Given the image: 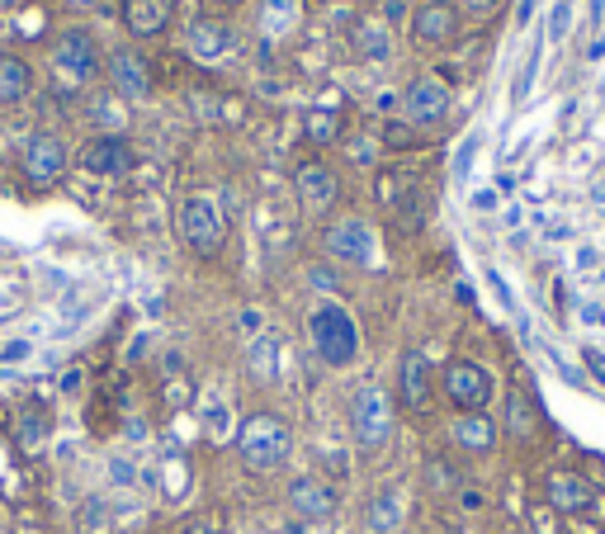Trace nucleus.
<instances>
[{"mask_svg": "<svg viewBox=\"0 0 605 534\" xmlns=\"http://www.w3.org/2000/svg\"><path fill=\"white\" fill-rule=\"evenodd\" d=\"M544 492H548V502H554L558 511H567V515H582V511L596 506V487L577 473H554L544 483Z\"/></svg>", "mask_w": 605, "mask_h": 534, "instance_id": "nucleus-16", "label": "nucleus"}, {"mask_svg": "<svg viewBox=\"0 0 605 534\" xmlns=\"http://www.w3.org/2000/svg\"><path fill=\"white\" fill-rule=\"evenodd\" d=\"M52 66H58L66 81L91 85V81L100 76V48H95V39H91L85 29L58 33V43H52Z\"/></svg>", "mask_w": 605, "mask_h": 534, "instance_id": "nucleus-5", "label": "nucleus"}, {"mask_svg": "<svg viewBox=\"0 0 605 534\" xmlns=\"http://www.w3.org/2000/svg\"><path fill=\"white\" fill-rule=\"evenodd\" d=\"M302 133H308V142H317V147H327V142H336V133H341V114L312 110L308 119H302Z\"/></svg>", "mask_w": 605, "mask_h": 534, "instance_id": "nucleus-23", "label": "nucleus"}, {"mask_svg": "<svg viewBox=\"0 0 605 534\" xmlns=\"http://www.w3.org/2000/svg\"><path fill=\"white\" fill-rule=\"evenodd\" d=\"M473 152H478V142H464V152H459V166H454L459 175H464V171H469V162H473Z\"/></svg>", "mask_w": 605, "mask_h": 534, "instance_id": "nucleus-31", "label": "nucleus"}, {"mask_svg": "<svg viewBox=\"0 0 605 534\" xmlns=\"http://www.w3.org/2000/svg\"><path fill=\"white\" fill-rule=\"evenodd\" d=\"M237 450H242V464L252 473H275V469H284V459H289L294 435H289V425H284L275 412H256L252 421L242 425Z\"/></svg>", "mask_w": 605, "mask_h": 534, "instance_id": "nucleus-1", "label": "nucleus"}, {"mask_svg": "<svg viewBox=\"0 0 605 534\" xmlns=\"http://www.w3.org/2000/svg\"><path fill=\"white\" fill-rule=\"evenodd\" d=\"M355 48H360L369 62H383L388 52H393V43H388V33L379 24H360V29H355Z\"/></svg>", "mask_w": 605, "mask_h": 534, "instance_id": "nucleus-25", "label": "nucleus"}, {"mask_svg": "<svg viewBox=\"0 0 605 534\" xmlns=\"http://www.w3.org/2000/svg\"><path fill=\"white\" fill-rule=\"evenodd\" d=\"M535 66H540V52H530V62L521 71V81H515V100H525L530 95V81H535Z\"/></svg>", "mask_w": 605, "mask_h": 534, "instance_id": "nucleus-28", "label": "nucleus"}, {"mask_svg": "<svg viewBox=\"0 0 605 534\" xmlns=\"http://www.w3.org/2000/svg\"><path fill=\"white\" fill-rule=\"evenodd\" d=\"M252 373L260 383H270L279 373V341H275V336H256V341H252Z\"/></svg>", "mask_w": 605, "mask_h": 534, "instance_id": "nucleus-22", "label": "nucleus"}, {"mask_svg": "<svg viewBox=\"0 0 605 534\" xmlns=\"http://www.w3.org/2000/svg\"><path fill=\"white\" fill-rule=\"evenodd\" d=\"M530 6H535V0H521V20H530Z\"/></svg>", "mask_w": 605, "mask_h": 534, "instance_id": "nucleus-37", "label": "nucleus"}, {"mask_svg": "<svg viewBox=\"0 0 605 534\" xmlns=\"http://www.w3.org/2000/svg\"><path fill=\"white\" fill-rule=\"evenodd\" d=\"M327 256L341 260V265H369L373 260V233L360 218H341L327 227Z\"/></svg>", "mask_w": 605, "mask_h": 534, "instance_id": "nucleus-8", "label": "nucleus"}, {"mask_svg": "<svg viewBox=\"0 0 605 534\" xmlns=\"http://www.w3.org/2000/svg\"><path fill=\"white\" fill-rule=\"evenodd\" d=\"M350 425H355V440L365 444V450H379V444L393 435V402L379 383H365L355 388L350 398Z\"/></svg>", "mask_w": 605, "mask_h": 534, "instance_id": "nucleus-3", "label": "nucleus"}, {"mask_svg": "<svg viewBox=\"0 0 605 534\" xmlns=\"http://www.w3.org/2000/svg\"><path fill=\"white\" fill-rule=\"evenodd\" d=\"M402 110L412 123H440L444 114H450V85H444L440 76H417L412 85H407V95H402Z\"/></svg>", "mask_w": 605, "mask_h": 534, "instance_id": "nucleus-9", "label": "nucleus"}, {"mask_svg": "<svg viewBox=\"0 0 605 534\" xmlns=\"http://www.w3.org/2000/svg\"><path fill=\"white\" fill-rule=\"evenodd\" d=\"M402 402L421 412L425 402H431V364H425L421 350H407L402 355Z\"/></svg>", "mask_w": 605, "mask_h": 534, "instance_id": "nucleus-18", "label": "nucleus"}, {"mask_svg": "<svg viewBox=\"0 0 605 534\" xmlns=\"http://www.w3.org/2000/svg\"><path fill=\"white\" fill-rule=\"evenodd\" d=\"M233 48H237V33L227 24H218V20H194L189 24V52L199 62H223Z\"/></svg>", "mask_w": 605, "mask_h": 534, "instance_id": "nucleus-15", "label": "nucleus"}, {"mask_svg": "<svg viewBox=\"0 0 605 534\" xmlns=\"http://www.w3.org/2000/svg\"><path fill=\"white\" fill-rule=\"evenodd\" d=\"M365 521H369L373 534H393V530L402 525V492H379V496L369 502Z\"/></svg>", "mask_w": 605, "mask_h": 534, "instance_id": "nucleus-21", "label": "nucleus"}, {"mask_svg": "<svg viewBox=\"0 0 605 534\" xmlns=\"http://www.w3.org/2000/svg\"><path fill=\"white\" fill-rule=\"evenodd\" d=\"M577 265H582V270H586V265H596V251H592V246H582V251H577Z\"/></svg>", "mask_w": 605, "mask_h": 534, "instance_id": "nucleus-35", "label": "nucleus"}, {"mask_svg": "<svg viewBox=\"0 0 605 534\" xmlns=\"http://www.w3.org/2000/svg\"><path fill=\"white\" fill-rule=\"evenodd\" d=\"M582 322H592V327H605V308H582Z\"/></svg>", "mask_w": 605, "mask_h": 534, "instance_id": "nucleus-33", "label": "nucleus"}, {"mask_svg": "<svg viewBox=\"0 0 605 534\" xmlns=\"http://www.w3.org/2000/svg\"><path fill=\"white\" fill-rule=\"evenodd\" d=\"M459 6H464L469 14H478V20H483V14H492V10H496V0H459Z\"/></svg>", "mask_w": 605, "mask_h": 534, "instance_id": "nucleus-30", "label": "nucleus"}, {"mask_svg": "<svg viewBox=\"0 0 605 534\" xmlns=\"http://www.w3.org/2000/svg\"><path fill=\"white\" fill-rule=\"evenodd\" d=\"M473 208H483V213H488V208H496V194H492V189H483V194H473Z\"/></svg>", "mask_w": 605, "mask_h": 534, "instance_id": "nucleus-32", "label": "nucleus"}, {"mask_svg": "<svg viewBox=\"0 0 605 534\" xmlns=\"http://www.w3.org/2000/svg\"><path fill=\"white\" fill-rule=\"evenodd\" d=\"M506 425L515 435H535V407L525 402V393H511L506 398Z\"/></svg>", "mask_w": 605, "mask_h": 534, "instance_id": "nucleus-26", "label": "nucleus"}, {"mask_svg": "<svg viewBox=\"0 0 605 534\" xmlns=\"http://www.w3.org/2000/svg\"><path fill=\"white\" fill-rule=\"evenodd\" d=\"M582 360H586V369H592L596 379H601V388H605V350H586Z\"/></svg>", "mask_w": 605, "mask_h": 534, "instance_id": "nucleus-29", "label": "nucleus"}, {"mask_svg": "<svg viewBox=\"0 0 605 534\" xmlns=\"http://www.w3.org/2000/svg\"><path fill=\"white\" fill-rule=\"evenodd\" d=\"M33 91V71L20 58H0V104H20Z\"/></svg>", "mask_w": 605, "mask_h": 534, "instance_id": "nucleus-20", "label": "nucleus"}, {"mask_svg": "<svg viewBox=\"0 0 605 534\" xmlns=\"http://www.w3.org/2000/svg\"><path fill=\"white\" fill-rule=\"evenodd\" d=\"M175 20V0H123V24L137 39H156Z\"/></svg>", "mask_w": 605, "mask_h": 534, "instance_id": "nucleus-12", "label": "nucleus"}, {"mask_svg": "<svg viewBox=\"0 0 605 534\" xmlns=\"http://www.w3.org/2000/svg\"><path fill=\"white\" fill-rule=\"evenodd\" d=\"M454 444H464L469 454H488L496 444V425L483 412H464L454 421Z\"/></svg>", "mask_w": 605, "mask_h": 534, "instance_id": "nucleus-19", "label": "nucleus"}, {"mask_svg": "<svg viewBox=\"0 0 605 534\" xmlns=\"http://www.w3.org/2000/svg\"><path fill=\"white\" fill-rule=\"evenodd\" d=\"M24 181L29 185H39V189H48V185H58L62 181V171H66V147H62V137H52V133H33L29 142H24Z\"/></svg>", "mask_w": 605, "mask_h": 534, "instance_id": "nucleus-7", "label": "nucleus"}, {"mask_svg": "<svg viewBox=\"0 0 605 534\" xmlns=\"http://www.w3.org/2000/svg\"><path fill=\"white\" fill-rule=\"evenodd\" d=\"M312 346L336 369H346L355 355H360V327H355V317L341 302H322V308L312 312Z\"/></svg>", "mask_w": 605, "mask_h": 534, "instance_id": "nucleus-2", "label": "nucleus"}, {"mask_svg": "<svg viewBox=\"0 0 605 534\" xmlns=\"http://www.w3.org/2000/svg\"><path fill=\"white\" fill-rule=\"evenodd\" d=\"M567 29H573V6H567V0H558V6H554V20H548V43H563Z\"/></svg>", "mask_w": 605, "mask_h": 534, "instance_id": "nucleus-27", "label": "nucleus"}, {"mask_svg": "<svg viewBox=\"0 0 605 534\" xmlns=\"http://www.w3.org/2000/svg\"><path fill=\"white\" fill-rule=\"evenodd\" d=\"M48 431H52V421L43 407H29V412L20 417V444L24 450H39V444H48Z\"/></svg>", "mask_w": 605, "mask_h": 534, "instance_id": "nucleus-24", "label": "nucleus"}, {"mask_svg": "<svg viewBox=\"0 0 605 534\" xmlns=\"http://www.w3.org/2000/svg\"><path fill=\"white\" fill-rule=\"evenodd\" d=\"M586 58H605V33H601V39L592 43V52H586Z\"/></svg>", "mask_w": 605, "mask_h": 534, "instance_id": "nucleus-36", "label": "nucleus"}, {"mask_svg": "<svg viewBox=\"0 0 605 534\" xmlns=\"http://www.w3.org/2000/svg\"><path fill=\"white\" fill-rule=\"evenodd\" d=\"M294 189H298V199L308 204V208H317V213H327L331 204H336V175L322 166V162H302L298 171H294Z\"/></svg>", "mask_w": 605, "mask_h": 534, "instance_id": "nucleus-13", "label": "nucleus"}, {"mask_svg": "<svg viewBox=\"0 0 605 534\" xmlns=\"http://www.w3.org/2000/svg\"><path fill=\"white\" fill-rule=\"evenodd\" d=\"M185 534H223V530H218V525H213V521H199V525H189Z\"/></svg>", "mask_w": 605, "mask_h": 534, "instance_id": "nucleus-34", "label": "nucleus"}, {"mask_svg": "<svg viewBox=\"0 0 605 534\" xmlns=\"http://www.w3.org/2000/svg\"><path fill=\"white\" fill-rule=\"evenodd\" d=\"M444 398H450L459 412H483L492 398V373L473 360H454L444 369Z\"/></svg>", "mask_w": 605, "mask_h": 534, "instance_id": "nucleus-6", "label": "nucleus"}, {"mask_svg": "<svg viewBox=\"0 0 605 534\" xmlns=\"http://www.w3.org/2000/svg\"><path fill=\"white\" fill-rule=\"evenodd\" d=\"M81 166L91 175H104V181H119L133 171V147L123 137H91L81 147Z\"/></svg>", "mask_w": 605, "mask_h": 534, "instance_id": "nucleus-10", "label": "nucleus"}, {"mask_svg": "<svg viewBox=\"0 0 605 534\" xmlns=\"http://www.w3.org/2000/svg\"><path fill=\"white\" fill-rule=\"evenodd\" d=\"M289 506L302 515V521H327L336 511V492L322 483V477H298L289 487Z\"/></svg>", "mask_w": 605, "mask_h": 534, "instance_id": "nucleus-17", "label": "nucleus"}, {"mask_svg": "<svg viewBox=\"0 0 605 534\" xmlns=\"http://www.w3.org/2000/svg\"><path fill=\"white\" fill-rule=\"evenodd\" d=\"M110 81H114L119 95L142 100V95L152 91V66H147V58H142V52L114 48V52H110Z\"/></svg>", "mask_w": 605, "mask_h": 534, "instance_id": "nucleus-11", "label": "nucleus"}, {"mask_svg": "<svg viewBox=\"0 0 605 534\" xmlns=\"http://www.w3.org/2000/svg\"><path fill=\"white\" fill-rule=\"evenodd\" d=\"M175 223H181V242L189 246L194 256H218L223 218H218V208H213V199H204V194H189V199H181Z\"/></svg>", "mask_w": 605, "mask_h": 534, "instance_id": "nucleus-4", "label": "nucleus"}, {"mask_svg": "<svg viewBox=\"0 0 605 534\" xmlns=\"http://www.w3.org/2000/svg\"><path fill=\"white\" fill-rule=\"evenodd\" d=\"M454 24H459V14H454V6H444V0H425V6H417V14H412L417 43H431V48L450 43Z\"/></svg>", "mask_w": 605, "mask_h": 534, "instance_id": "nucleus-14", "label": "nucleus"}]
</instances>
